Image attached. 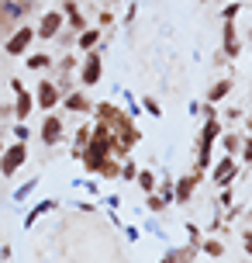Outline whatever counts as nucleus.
<instances>
[{
  "instance_id": "obj_1",
  "label": "nucleus",
  "mask_w": 252,
  "mask_h": 263,
  "mask_svg": "<svg viewBox=\"0 0 252 263\" xmlns=\"http://www.w3.org/2000/svg\"><path fill=\"white\" fill-rule=\"evenodd\" d=\"M25 159H28V145L25 142L4 145V153H0V173H4V177H14V173L25 166Z\"/></svg>"
},
{
  "instance_id": "obj_2",
  "label": "nucleus",
  "mask_w": 252,
  "mask_h": 263,
  "mask_svg": "<svg viewBox=\"0 0 252 263\" xmlns=\"http://www.w3.org/2000/svg\"><path fill=\"white\" fill-rule=\"evenodd\" d=\"M11 90H14V111H11V118L14 121H28V118H31V111H35V97L28 93V87L21 83V80H11Z\"/></svg>"
},
{
  "instance_id": "obj_3",
  "label": "nucleus",
  "mask_w": 252,
  "mask_h": 263,
  "mask_svg": "<svg viewBox=\"0 0 252 263\" xmlns=\"http://www.w3.org/2000/svg\"><path fill=\"white\" fill-rule=\"evenodd\" d=\"M62 11H45L38 17V28H35V35H38L41 42H49V39H59L62 35Z\"/></svg>"
},
{
  "instance_id": "obj_4",
  "label": "nucleus",
  "mask_w": 252,
  "mask_h": 263,
  "mask_svg": "<svg viewBox=\"0 0 252 263\" xmlns=\"http://www.w3.org/2000/svg\"><path fill=\"white\" fill-rule=\"evenodd\" d=\"M31 42H35V28L21 25V28L11 35V39L4 42V49H7V55H25L28 49H31Z\"/></svg>"
},
{
  "instance_id": "obj_5",
  "label": "nucleus",
  "mask_w": 252,
  "mask_h": 263,
  "mask_svg": "<svg viewBox=\"0 0 252 263\" xmlns=\"http://www.w3.org/2000/svg\"><path fill=\"white\" fill-rule=\"evenodd\" d=\"M62 132H66V125H62V118L59 115H52V111H45V121H41V142L45 145H59V139H62Z\"/></svg>"
},
{
  "instance_id": "obj_6",
  "label": "nucleus",
  "mask_w": 252,
  "mask_h": 263,
  "mask_svg": "<svg viewBox=\"0 0 252 263\" xmlns=\"http://www.w3.org/2000/svg\"><path fill=\"white\" fill-rule=\"evenodd\" d=\"M100 73H104L100 55H97V49H90V52H87V59H83V66H80V83H83V87H93V83L100 80Z\"/></svg>"
},
{
  "instance_id": "obj_7",
  "label": "nucleus",
  "mask_w": 252,
  "mask_h": 263,
  "mask_svg": "<svg viewBox=\"0 0 252 263\" xmlns=\"http://www.w3.org/2000/svg\"><path fill=\"white\" fill-rule=\"evenodd\" d=\"M62 101V93H59V87H55L52 80H41L38 83V93H35V104L41 107V111H52L55 104Z\"/></svg>"
},
{
  "instance_id": "obj_8",
  "label": "nucleus",
  "mask_w": 252,
  "mask_h": 263,
  "mask_svg": "<svg viewBox=\"0 0 252 263\" xmlns=\"http://www.w3.org/2000/svg\"><path fill=\"white\" fill-rule=\"evenodd\" d=\"M235 177H239V163H235V156H225L218 166H214V184L218 187H228Z\"/></svg>"
},
{
  "instance_id": "obj_9",
  "label": "nucleus",
  "mask_w": 252,
  "mask_h": 263,
  "mask_svg": "<svg viewBox=\"0 0 252 263\" xmlns=\"http://www.w3.org/2000/svg\"><path fill=\"white\" fill-rule=\"evenodd\" d=\"M200 177H204V173H197V177H180V180H176V204H186V201H190V194H194V187H197Z\"/></svg>"
},
{
  "instance_id": "obj_10",
  "label": "nucleus",
  "mask_w": 252,
  "mask_h": 263,
  "mask_svg": "<svg viewBox=\"0 0 252 263\" xmlns=\"http://www.w3.org/2000/svg\"><path fill=\"white\" fill-rule=\"evenodd\" d=\"M232 90H235V83H232L228 77H225V80H218L211 90H207V104H218V101H225V97H228Z\"/></svg>"
},
{
  "instance_id": "obj_11",
  "label": "nucleus",
  "mask_w": 252,
  "mask_h": 263,
  "mask_svg": "<svg viewBox=\"0 0 252 263\" xmlns=\"http://www.w3.org/2000/svg\"><path fill=\"white\" fill-rule=\"evenodd\" d=\"M218 139H221V149H225V156H239V149H242V139L235 135V132H221Z\"/></svg>"
},
{
  "instance_id": "obj_12",
  "label": "nucleus",
  "mask_w": 252,
  "mask_h": 263,
  "mask_svg": "<svg viewBox=\"0 0 252 263\" xmlns=\"http://www.w3.org/2000/svg\"><path fill=\"white\" fill-rule=\"evenodd\" d=\"M97 42H100V31H97V28H83L76 45H80L83 52H90V49H97Z\"/></svg>"
},
{
  "instance_id": "obj_13",
  "label": "nucleus",
  "mask_w": 252,
  "mask_h": 263,
  "mask_svg": "<svg viewBox=\"0 0 252 263\" xmlns=\"http://www.w3.org/2000/svg\"><path fill=\"white\" fill-rule=\"evenodd\" d=\"M25 66L31 69V73H38V69H49V66H52V55H49V52H31Z\"/></svg>"
},
{
  "instance_id": "obj_14",
  "label": "nucleus",
  "mask_w": 252,
  "mask_h": 263,
  "mask_svg": "<svg viewBox=\"0 0 252 263\" xmlns=\"http://www.w3.org/2000/svg\"><path fill=\"white\" fill-rule=\"evenodd\" d=\"M239 39H235V25H232V21H225V52L232 55V59H235V55H239Z\"/></svg>"
},
{
  "instance_id": "obj_15",
  "label": "nucleus",
  "mask_w": 252,
  "mask_h": 263,
  "mask_svg": "<svg viewBox=\"0 0 252 263\" xmlns=\"http://www.w3.org/2000/svg\"><path fill=\"white\" fill-rule=\"evenodd\" d=\"M200 253H207L211 260H218V256H225V246L218 242V239H200V246H197Z\"/></svg>"
},
{
  "instance_id": "obj_16",
  "label": "nucleus",
  "mask_w": 252,
  "mask_h": 263,
  "mask_svg": "<svg viewBox=\"0 0 252 263\" xmlns=\"http://www.w3.org/2000/svg\"><path fill=\"white\" fill-rule=\"evenodd\" d=\"M55 208V201H41V204H35V208L28 211V218H25V225H35L41 218V215H49V211Z\"/></svg>"
},
{
  "instance_id": "obj_17",
  "label": "nucleus",
  "mask_w": 252,
  "mask_h": 263,
  "mask_svg": "<svg viewBox=\"0 0 252 263\" xmlns=\"http://www.w3.org/2000/svg\"><path fill=\"white\" fill-rule=\"evenodd\" d=\"M66 107L69 111H90V101H87V93H66Z\"/></svg>"
},
{
  "instance_id": "obj_18",
  "label": "nucleus",
  "mask_w": 252,
  "mask_h": 263,
  "mask_svg": "<svg viewBox=\"0 0 252 263\" xmlns=\"http://www.w3.org/2000/svg\"><path fill=\"white\" fill-rule=\"evenodd\" d=\"M135 180H138V187H142L145 194H152V191H156V173L142 170V173H135Z\"/></svg>"
},
{
  "instance_id": "obj_19",
  "label": "nucleus",
  "mask_w": 252,
  "mask_h": 263,
  "mask_svg": "<svg viewBox=\"0 0 252 263\" xmlns=\"http://www.w3.org/2000/svg\"><path fill=\"white\" fill-rule=\"evenodd\" d=\"M62 17H69V25L83 31V17H80V11H76V4H66V14H62Z\"/></svg>"
},
{
  "instance_id": "obj_20",
  "label": "nucleus",
  "mask_w": 252,
  "mask_h": 263,
  "mask_svg": "<svg viewBox=\"0 0 252 263\" xmlns=\"http://www.w3.org/2000/svg\"><path fill=\"white\" fill-rule=\"evenodd\" d=\"M166 204H170V201H166L162 194H149V211H162Z\"/></svg>"
},
{
  "instance_id": "obj_21",
  "label": "nucleus",
  "mask_w": 252,
  "mask_h": 263,
  "mask_svg": "<svg viewBox=\"0 0 252 263\" xmlns=\"http://www.w3.org/2000/svg\"><path fill=\"white\" fill-rule=\"evenodd\" d=\"M239 153H242V159L252 166V135H249V139H242V149H239Z\"/></svg>"
},
{
  "instance_id": "obj_22",
  "label": "nucleus",
  "mask_w": 252,
  "mask_h": 263,
  "mask_svg": "<svg viewBox=\"0 0 252 263\" xmlns=\"http://www.w3.org/2000/svg\"><path fill=\"white\" fill-rule=\"evenodd\" d=\"M239 11H242V7L235 4V0H232V4H228L225 11H221V17H225V21H235V17H239Z\"/></svg>"
},
{
  "instance_id": "obj_23",
  "label": "nucleus",
  "mask_w": 252,
  "mask_h": 263,
  "mask_svg": "<svg viewBox=\"0 0 252 263\" xmlns=\"http://www.w3.org/2000/svg\"><path fill=\"white\" fill-rule=\"evenodd\" d=\"M35 187H38V177H35V180H28V184L21 187V191H17V194H14V197H17V201H25V197L31 194V191H35Z\"/></svg>"
},
{
  "instance_id": "obj_24",
  "label": "nucleus",
  "mask_w": 252,
  "mask_h": 263,
  "mask_svg": "<svg viewBox=\"0 0 252 263\" xmlns=\"http://www.w3.org/2000/svg\"><path fill=\"white\" fill-rule=\"evenodd\" d=\"M145 111H149V115H152V118H159V115H162V107L156 104L152 97H145Z\"/></svg>"
},
{
  "instance_id": "obj_25",
  "label": "nucleus",
  "mask_w": 252,
  "mask_h": 263,
  "mask_svg": "<svg viewBox=\"0 0 252 263\" xmlns=\"http://www.w3.org/2000/svg\"><path fill=\"white\" fill-rule=\"evenodd\" d=\"M135 173H138V170H135V163H124L118 177H124V180H135Z\"/></svg>"
},
{
  "instance_id": "obj_26",
  "label": "nucleus",
  "mask_w": 252,
  "mask_h": 263,
  "mask_svg": "<svg viewBox=\"0 0 252 263\" xmlns=\"http://www.w3.org/2000/svg\"><path fill=\"white\" fill-rule=\"evenodd\" d=\"M14 139H17V142H25V139H28V128H25V121H17V125H14Z\"/></svg>"
},
{
  "instance_id": "obj_27",
  "label": "nucleus",
  "mask_w": 252,
  "mask_h": 263,
  "mask_svg": "<svg viewBox=\"0 0 252 263\" xmlns=\"http://www.w3.org/2000/svg\"><path fill=\"white\" fill-rule=\"evenodd\" d=\"M242 246H245V253L252 256V229H245V232H242Z\"/></svg>"
},
{
  "instance_id": "obj_28",
  "label": "nucleus",
  "mask_w": 252,
  "mask_h": 263,
  "mask_svg": "<svg viewBox=\"0 0 252 263\" xmlns=\"http://www.w3.org/2000/svg\"><path fill=\"white\" fill-rule=\"evenodd\" d=\"M225 118H228V121H235V118H242V111H239V107H228Z\"/></svg>"
},
{
  "instance_id": "obj_29",
  "label": "nucleus",
  "mask_w": 252,
  "mask_h": 263,
  "mask_svg": "<svg viewBox=\"0 0 252 263\" xmlns=\"http://www.w3.org/2000/svg\"><path fill=\"white\" fill-rule=\"evenodd\" d=\"M162 263H173V256H170V253H166V256H162Z\"/></svg>"
},
{
  "instance_id": "obj_30",
  "label": "nucleus",
  "mask_w": 252,
  "mask_h": 263,
  "mask_svg": "<svg viewBox=\"0 0 252 263\" xmlns=\"http://www.w3.org/2000/svg\"><path fill=\"white\" fill-rule=\"evenodd\" d=\"M0 153H4V139H0Z\"/></svg>"
},
{
  "instance_id": "obj_31",
  "label": "nucleus",
  "mask_w": 252,
  "mask_h": 263,
  "mask_svg": "<svg viewBox=\"0 0 252 263\" xmlns=\"http://www.w3.org/2000/svg\"><path fill=\"white\" fill-rule=\"evenodd\" d=\"M249 132H252V118H249Z\"/></svg>"
}]
</instances>
